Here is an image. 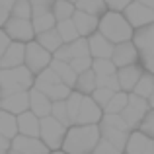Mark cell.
<instances>
[{
  "instance_id": "cell-43",
  "label": "cell",
  "mask_w": 154,
  "mask_h": 154,
  "mask_svg": "<svg viewBox=\"0 0 154 154\" xmlns=\"http://www.w3.org/2000/svg\"><path fill=\"white\" fill-rule=\"evenodd\" d=\"M27 2L31 4L33 16H37V14H45V12H51L53 2H55V0H27ZM33 16H31V18H33Z\"/></svg>"
},
{
  "instance_id": "cell-49",
  "label": "cell",
  "mask_w": 154,
  "mask_h": 154,
  "mask_svg": "<svg viewBox=\"0 0 154 154\" xmlns=\"http://www.w3.org/2000/svg\"><path fill=\"white\" fill-rule=\"evenodd\" d=\"M8 45H10V37H8V35L4 33V29L0 27V59H2L4 51L8 49Z\"/></svg>"
},
{
  "instance_id": "cell-44",
  "label": "cell",
  "mask_w": 154,
  "mask_h": 154,
  "mask_svg": "<svg viewBox=\"0 0 154 154\" xmlns=\"http://www.w3.org/2000/svg\"><path fill=\"white\" fill-rule=\"evenodd\" d=\"M92 154H123V152L117 150V148L113 146L111 143H107L105 139H100L98 144H96V148L92 150Z\"/></svg>"
},
{
  "instance_id": "cell-1",
  "label": "cell",
  "mask_w": 154,
  "mask_h": 154,
  "mask_svg": "<svg viewBox=\"0 0 154 154\" xmlns=\"http://www.w3.org/2000/svg\"><path fill=\"white\" fill-rule=\"evenodd\" d=\"M100 139V125H70L60 150L66 154H92Z\"/></svg>"
},
{
  "instance_id": "cell-28",
  "label": "cell",
  "mask_w": 154,
  "mask_h": 154,
  "mask_svg": "<svg viewBox=\"0 0 154 154\" xmlns=\"http://www.w3.org/2000/svg\"><path fill=\"white\" fill-rule=\"evenodd\" d=\"M152 92H154V76L148 74V72H143V76L139 78V82H137V86L133 88L131 94L139 96V98L148 100L152 96Z\"/></svg>"
},
{
  "instance_id": "cell-37",
  "label": "cell",
  "mask_w": 154,
  "mask_h": 154,
  "mask_svg": "<svg viewBox=\"0 0 154 154\" xmlns=\"http://www.w3.org/2000/svg\"><path fill=\"white\" fill-rule=\"evenodd\" d=\"M33 10H31V4L27 0H16L14 8H12V18H22V20H31Z\"/></svg>"
},
{
  "instance_id": "cell-12",
  "label": "cell",
  "mask_w": 154,
  "mask_h": 154,
  "mask_svg": "<svg viewBox=\"0 0 154 154\" xmlns=\"http://www.w3.org/2000/svg\"><path fill=\"white\" fill-rule=\"evenodd\" d=\"M0 109L12 113L16 117L29 111V90L18 92V94H10V96H2L0 98Z\"/></svg>"
},
{
  "instance_id": "cell-58",
  "label": "cell",
  "mask_w": 154,
  "mask_h": 154,
  "mask_svg": "<svg viewBox=\"0 0 154 154\" xmlns=\"http://www.w3.org/2000/svg\"><path fill=\"white\" fill-rule=\"evenodd\" d=\"M123 154H125V152H123Z\"/></svg>"
},
{
  "instance_id": "cell-22",
  "label": "cell",
  "mask_w": 154,
  "mask_h": 154,
  "mask_svg": "<svg viewBox=\"0 0 154 154\" xmlns=\"http://www.w3.org/2000/svg\"><path fill=\"white\" fill-rule=\"evenodd\" d=\"M96 88H98V84H96V74H94V70H92V68L76 76L74 92H78V94H82V96H90Z\"/></svg>"
},
{
  "instance_id": "cell-21",
  "label": "cell",
  "mask_w": 154,
  "mask_h": 154,
  "mask_svg": "<svg viewBox=\"0 0 154 154\" xmlns=\"http://www.w3.org/2000/svg\"><path fill=\"white\" fill-rule=\"evenodd\" d=\"M100 135H102V139H105L107 143H111L117 150L125 152V144H127V139H129V133L127 131L113 129V127H105V125L100 123Z\"/></svg>"
},
{
  "instance_id": "cell-6",
  "label": "cell",
  "mask_w": 154,
  "mask_h": 154,
  "mask_svg": "<svg viewBox=\"0 0 154 154\" xmlns=\"http://www.w3.org/2000/svg\"><path fill=\"white\" fill-rule=\"evenodd\" d=\"M148 109L150 107H148V102L144 98H139V96H135V94H129L127 107H125L119 115L125 119V123L129 125V129L135 131V129H139L140 121H143V117L146 115Z\"/></svg>"
},
{
  "instance_id": "cell-52",
  "label": "cell",
  "mask_w": 154,
  "mask_h": 154,
  "mask_svg": "<svg viewBox=\"0 0 154 154\" xmlns=\"http://www.w3.org/2000/svg\"><path fill=\"white\" fill-rule=\"evenodd\" d=\"M146 102H148V107H150V109H154V92H152V96L146 100Z\"/></svg>"
},
{
  "instance_id": "cell-19",
  "label": "cell",
  "mask_w": 154,
  "mask_h": 154,
  "mask_svg": "<svg viewBox=\"0 0 154 154\" xmlns=\"http://www.w3.org/2000/svg\"><path fill=\"white\" fill-rule=\"evenodd\" d=\"M51 105H53V102L45 94H41V92L35 90V88L29 90V111L33 113V115H37L39 119L51 115Z\"/></svg>"
},
{
  "instance_id": "cell-5",
  "label": "cell",
  "mask_w": 154,
  "mask_h": 154,
  "mask_svg": "<svg viewBox=\"0 0 154 154\" xmlns=\"http://www.w3.org/2000/svg\"><path fill=\"white\" fill-rule=\"evenodd\" d=\"M53 55L49 51H45L37 41H29L26 43V59H23V66L31 72L33 76H37L39 72H43L47 66L51 64Z\"/></svg>"
},
{
  "instance_id": "cell-54",
  "label": "cell",
  "mask_w": 154,
  "mask_h": 154,
  "mask_svg": "<svg viewBox=\"0 0 154 154\" xmlns=\"http://www.w3.org/2000/svg\"><path fill=\"white\" fill-rule=\"evenodd\" d=\"M8 154H22V152H16V150H8Z\"/></svg>"
},
{
  "instance_id": "cell-34",
  "label": "cell",
  "mask_w": 154,
  "mask_h": 154,
  "mask_svg": "<svg viewBox=\"0 0 154 154\" xmlns=\"http://www.w3.org/2000/svg\"><path fill=\"white\" fill-rule=\"evenodd\" d=\"M82 98H84L82 94H78V92L72 90L70 96L64 100V105H66V113H68V121H70V125H74V119H76V113H78V107H80Z\"/></svg>"
},
{
  "instance_id": "cell-51",
  "label": "cell",
  "mask_w": 154,
  "mask_h": 154,
  "mask_svg": "<svg viewBox=\"0 0 154 154\" xmlns=\"http://www.w3.org/2000/svg\"><path fill=\"white\" fill-rule=\"evenodd\" d=\"M135 2H139V4H143V6H146V8H150V10H154V0H135Z\"/></svg>"
},
{
  "instance_id": "cell-20",
  "label": "cell",
  "mask_w": 154,
  "mask_h": 154,
  "mask_svg": "<svg viewBox=\"0 0 154 154\" xmlns=\"http://www.w3.org/2000/svg\"><path fill=\"white\" fill-rule=\"evenodd\" d=\"M18 119V135L23 137H37L39 139V117L33 115L31 111H26L16 117Z\"/></svg>"
},
{
  "instance_id": "cell-57",
  "label": "cell",
  "mask_w": 154,
  "mask_h": 154,
  "mask_svg": "<svg viewBox=\"0 0 154 154\" xmlns=\"http://www.w3.org/2000/svg\"><path fill=\"white\" fill-rule=\"evenodd\" d=\"M152 154H154V140H152Z\"/></svg>"
},
{
  "instance_id": "cell-47",
  "label": "cell",
  "mask_w": 154,
  "mask_h": 154,
  "mask_svg": "<svg viewBox=\"0 0 154 154\" xmlns=\"http://www.w3.org/2000/svg\"><path fill=\"white\" fill-rule=\"evenodd\" d=\"M53 59L55 60H63V63H70V51H68V45L66 43H63V45L59 47L55 53H53Z\"/></svg>"
},
{
  "instance_id": "cell-36",
  "label": "cell",
  "mask_w": 154,
  "mask_h": 154,
  "mask_svg": "<svg viewBox=\"0 0 154 154\" xmlns=\"http://www.w3.org/2000/svg\"><path fill=\"white\" fill-rule=\"evenodd\" d=\"M102 125H105V127H113V129H121V131H127L131 133V129H129V125L125 123V119L117 113V115H111V113H103L102 121H100Z\"/></svg>"
},
{
  "instance_id": "cell-17",
  "label": "cell",
  "mask_w": 154,
  "mask_h": 154,
  "mask_svg": "<svg viewBox=\"0 0 154 154\" xmlns=\"http://www.w3.org/2000/svg\"><path fill=\"white\" fill-rule=\"evenodd\" d=\"M88 39V49H90V57L92 59H111V53H113V43L107 41L102 33H92Z\"/></svg>"
},
{
  "instance_id": "cell-40",
  "label": "cell",
  "mask_w": 154,
  "mask_h": 154,
  "mask_svg": "<svg viewBox=\"0 0 154 154\" xmlns=\"http://www.w3.org/2000/svg\"><path fill=\"white\" fill-rule=\"evenodd\" d=\"M139 131L144 133L146 137H150L154 140V109H148L146 111V115L143 117V121L139 125Z\"/></svg>"
},
{
  "instance_id": "cell-32",
  "label": "cell",
  "mask_w": 154,
  "mask_h": 154,
  "mask_svg": "<svg viewBox=\"0 0 154 154\" xmlns=\"http://www.w3.org/2000/svg\"><path fill=\"white\" fill-rule=\"evenodd\" d=\"M127 100H129V94L125 92H115L109 100V103L103 107V113H111V115H117L121 113L125 107H127Z\"/></svg>"
},
{
  "instance_id": "cell-7",
  "label": "cell",
  "mask_w": 154,
  "mask_h": 154,
  "mask_svg": "<svg viewBox=\"0 0 154 154\" xmlns=\"http://www.w3.org/2000/svg\"><path fill=\"white\" fill-rule=\"evenodd\" d=\"M4 33L10 37V41L18 43H29L35 39V31L31 26V20H22V18H8V22L4 23Z\"/></svg>"
},
{
  "instance_id": "cell-2",
  "label": "cell",
  "mask_w": 154,
  "mask_h": 154,
  "mask_svg": "<svg viewBox=\"0 0 154 154\" xmlns=\"http://www.w3.org/2000/svg\"><path fill=\"white\" fill-rule=\"evenodd\" d=\"M98 33H102L107 41H111L113 45H117V43L131 41L135 29H133L131 23L127 22V18L123 16V12H111V10H107L102 18H100Z\"/></svg>"
},
{
  "instance_id": "cell-3",
  "label": "cell",
  "mask_w": 154,
  "mask_h": 154,
  "mask_svg": "<svg viewBox=\"0 0 154 154\" xmlns=\"http://www.w3.org/2000/svg\"><path fill=\"white\" fill-rule=\"evenodd\" d=\"M33 82H35V76L26 66L0 70V98L2 96H10V94H18V92L31 90Z\"/></svg>"
},
{
  "instance_id": "cell-16",
  "label": "cell",
  "mask_w": 154,
  "mask_h": 154,
  "mask_svg": "<svg viewBox=\"0 0 154 154\" xmlns=\"http://www.w3.org/2000/svg\"><path fill=\"white\" fill-rule=\"evenodd\" d=\"M125 154H152V139L139 129L131 131L125 144Z\"/></svg>"
},
{
  "instance_id": "cell-13",
  "label": "cell",
  "mask_w": 154,
  "mask_h": 154,
  "mask_svg": "<svg viewBox=\"0 0 154 154\" xmlns=\"http://www.w3.org/2000/svg\"><path fill=\"white\" fill-rule=\"evenodd\" d=\"M10 150L22 152V154H49L51 152L41 143V139H37V137H23V135H16L12 139Z\"/></svg>"
},
{
  "instance_id": "cell-45",
  "label": "cell",
  "mask_w": 154,
  "mask_h": 154,
  "mask_svg": "<svg viewBox=\"0 0 154 154\" xmlns=\"http://www.w3.org/2000/svg\"><path fill=\"white\" fill-rule=\"evenodd\" d=\"M14 4H16V0H0V27H4V23L12 16Z\"/></svg>"
},
{
  "instance_id": "cell-18",
  "label": "cell",
  "mask_w": 154,
  "mask_h": 154,
  "mask_svg": "<svg viewBox=\"0 0 154 154\" xmlns=\"http://www.w3.org/2000/svg\"><path fill=\"white\" fill-rule=\"evenodd\" d=\"M72 22H74L76 31H78L80 37H90L92 33H96V31H98L100 18H96V16H90V14H84V12H80V10H74Z\"/></svg>"
},
{
  "instance_id": "cell-14",
  "label": "cell",
  "mask_w": 154,
  "mask_h": 154,
  "mask_svg": "<svg viewBox=\"0 0 154 154\" xmlns=\"http://www.w3.org/2000/svg\"><path fill=\"white\" fill-rule=\"evenodd\" d=\"M23 59H26V43L10 41L8 49L4 51L2 59H0V70L23 66Z\"/></svg>"
},
{
  "instance_id": "cell-29",
  "label": "cell",
  "mask_w": 154,
  "mask_h": 154,
  "mask_svg": "<svg viewBox=\"0 0 154 154\" xmlns=\"http://www.w3.org/2000/svg\"><path fill=\"white\" fill-rule=\"evenodd\" d=\"M31 26H33V31L35 35L37 33H43V31H49V29H55L57 26V20L51 12H45V14H37L31 18Z\"/></svg>"
},
{
  "instance_id": "cell-10",
  "label": "cell",
  "mask_w": 154,
  "mask_h": 154,
  "mask_svg": "<svg viewBox=\"0 0 154 154\" xmlns=\"http://www.w3.org/2000/svg\"><path fill=\"white\" fill-rule=\"evenodd\" d=\"M123 16L127 18V22L131 23L133 29H139V27L154 23V10L143 6V4H139V2H135V0L123 10Z\"/></svg>"
},
{
  "instance_id": "cell-55",
  "label": "cell",
  "mask_w": 154,
  "mask_h": 154,
  "mask_svg": "<svg viewBox=\"0 0 154 154\" xmlns=\"http://www.w3.org/2000/svg\"><path fill=\"white\" fill-rule=\"evenodd\" d=\"M0 154H8V150H0Z\"/></svg>"
},
{
  "instance_id": "cell-35",
  "label": "cell",
  "mask_w": 154,
  "mask_h": 154,
  "mask_svg": "<svg viewBox=\"0 0 154 154\" xmlns=\"http://www.w3.org/2000/svg\"><path fill=\"white\" fill-rule=\"evenodd\" d=\"M68 51H70V57L76 59V57H90V49H88V39L86 37H78L72 43H66Z\"/></svg>"
},
{
  "instance_id": "cell-11",
  "label": "cell",
  "mask_w": 154,
  "mask_h": 154,
  "mask_svg": "<svg viewBox=\"0 0 154 154\" xmlns=\"http://www.w3.org/2000/svg\"><path fill=\"white\" fill-rule=\"evenodd\" d=\"M111 63L117 68L123 66H131V64H139V51L133 45V41H125V43H117L113 47L111 53Z\"/></svg>"
},
{
  "instance_id": "cell-56",
  "label": "cell",
  "mask_w": 154,
  "mask_h": 154,
  "mask_svg": "<svg viewBox=\"0 0 154 154\" xmlns=\"http://www.w3.org/2000/svg\"><path fill=\"white\" fill-rule=\"evenodd\" d=\"M68 2H72V4H76V2H78V0H68Z\"/></svg>"
},
{
  "instance_id": "cell-26",
  "label": "cell",
  "mask_w": 154,
  "mask_h": 154,
  "mask_svg": "<svg viewBox=\"0 0 154 154\" xmlns=\"http://www.w3.org/2000/svg\"><path fill=\"white\" fill-rule=\"evenodd\" d=\"M74 8L84 12V14L96 16V18H102L105 12H107V6H105L103 0H78L74 4Z\"/></svg>"
},
{
  "instance_id": "cell-33",
  "label": "cell",
  "mask_w": 154,
  "mask_h": 154,
  "mask_svg": "<svg viewBox=\"0 0 154 154\" xmlns=\"http://www.w3.org/2000/svg\"><path fill=\"white\" fill-rule=\"evenodd\" d=\"M92 70L96 76H111L117 72V66L111 63V59H94L92 60Z\"/></svg>"
},
{
  "instance_id": "cell-53",
  "label": "cell",
  "mask_w": 154,
  "mask_h": 154,
  "mask_svg": "<svg viewBox=\"0 0 154 154\" xmlns=\"http://www.w3.org/2000/svg\"><path fill=\"white\" fill-rule=\"evenodd\" d=\"M49 154H66V152H63V150H53V152H49Z\"/></svg>"
},
{
  "instance_id": "cell-31",
  "label": "cell",
  "mask_w": 154,
  "mask_h": 154,
  "mask_svg": "<svg viewBox=\"0 0 154 154\" xmlns=\"http://www.w3.org/2000/svg\"><path fill=\"white\" fill-rule=\"evenodd\" d=\"M55 29H57V33L60 35L63 43H72L74 39H78V37H80L78 31H76L74 22H72V18H70V20H63V22H57Z\"/></svg>"
},
{
  "instance_id": "cell-23",
  "label": "cell",
  "mask_w": 154,
  "mask_h": 154,
  "mask_svg": "<svg viewBox=\"0 0 154 154\" xmlns=\"http://www.w3.org/2000/svg\"><path fill=\"white\" fill-rule=\"evenodd\" d=\"M49 66L53 68V70L57 72V76L60 78V82L66 84V86H70L72 90H74V82H76V72L70 68V64L68 63H63V60H51Z\"/></svg>"
},
{
  "instance_id": "cell-30",
  "label": "cell",
  "mask_w": 154,
  "mask_h": 154,
  "mask_svg": "<svg viewBox=\"0 0 154 154\" xmlns=\"http://www.w3.org/2000/svg\"><path fill=\"white\" fill-rule=\"evenodd\" d=\"M74 4L68 2V0H55L51 8V14L55 16L57 22H63V20H70L74 16Z\"/></svg>"
},
{
  "instance_id": "cell-15",
  "label": "cell",
  "mask_w": 154,
  "mask_h": 154,
  "mask_svg": "<svg viewBox=\"0 0 154 154\" xmlns=\"http://www.w3.org/2000/svg\"><path fill=\"white\" fill-rule=\"evenodd\" d=\"M143 66L140 64H131V66H123V68H117L115 76H117V82H119L121 92L125 94H131L133 88L137 86L139 78L143 76Z\"/></svg>"
},
{
  "instance_id": "cell-4",
  "label": "cell",
  "mask_w": 154,
  "mask_h": 154,
  "mask_svg": "<svg viewBox=\"0 0 154 154\" xmlns=\"http://www.w3.org/2000/svg\"><path fill=\"white\" fill-rule=\"evenodd\" d=\"M66 125H63L60 121H57L55 117L47 115L39 121V139L41 143L45 144L47 148L53 152V150H60L63 146V140H64V135H66Z\"/></svg>"
},
{
  "instance_id": "cell-50",
  "label": "cell",
  "mask_w": 154,
  "mask_h": 154,
  "mask_svg": "<svg viewBox=\"0 0 154 154\" xmlns=\"http://www.w3.org/2000/svg\"><path fill=\"white\" fill-rule=\"evenodd\" d=\"M10 146H12V140L0 135V150H10Z\"/></svg>"
},
{
  "instance_id": "cell-8",
  "label": "cell",
  "mask_w": 154,
  "mask_h": 154,
  "mask_svg": "<svg viewBox=\"0 0 154 154\" xmlns=\"http://www.w3.org/2000/svg\"><path fill=\"white\" fill-rule=\"evenodd\" d=\"M131 41L137 47V51H139V63L152 57L154 55V23L135 29Z\"/></svg>"
},
{
  "instance_id": "cell-38",
  "label": "cell",
  "mask_w": 154,
  "mask_h": 154,
  "mask_svg": "<svg viewBox=\"0 0 154 154\" xmlns=\"http://www.w3.org/2000/svg\"><path fill=\"white\" fill-rule=\"evenodd\" d=\"M51 117H55V119L60 121L63 125L70 127V121H68V113H66V105H64V102H53V105H51Z\"/></svg>"
},
{
  "instance_id": "cell-42",
  "label": "cell",
  "mask_w": 154,
  "mask_h": 154,
  "mask_svg": "<svg viewBox=\"0 0 154 154\" xmlns=\"http://www.w3.org/2000/svg\"><path fill=\"white\" fill-rule=\"evenodd\" d=\"M96 84H98V88H107V90H111V92H121L115 74H111V76H96Z\"/></svg>"
},
{
  "instance_id": "cell-41",
  "label": "cell",
  "mask_w": 154,
  "mask_h": 154,
  "mask_svg": "<svg viewBox=\"0 0 154 154\" xmlns=\"http://www.w3.org/2000/svg\"><path fill=\"white\" fill-rule=\"evenodd\" d=\"M113 94H115V92L107 90V88H96V90H94V92L90 94V98H92V100H94L96 103L100 105V107L103 109L105 105L109 103V100H111V96H113Z\"/></svg>"
},
{
  "instance_id": "cell-39",
  "label": "cell",
  "mask_w": 154,
  "mask_h": 154,
  "mask_svg": "<svg viewBox=\"0 0 154 154\" xmlns=\"http://www.w3.org/2000/svg\"><path fill=\"white\" fill-rule=\"evenodd\" d=\"M92 57H76V59H70V68L76 72V76L78 74H82V72H86V70H90L92 68Z\"/></svg>"
},
{
  "instance_id": "cell-25",
  "label": "cell",
  "mask_w": 154,
  "mask_h": 154,
  "mask_svg": "<svg viewBox=\"0 0 154 154\" xmlns=\"http://www.w3.org/2000/svg\"><path fill=\"white\" fill-rule=\"evenodd\" d=\"M0 135L10 140L18 135V119H16V115L4 111V109H0Z\"/></svg>"
},
{
  "instance_id": "cell-48",
  "label": "cell",
  "mask_w": 154,
  "mask_h": 154,
  "mask_svg": "<svg viewBox=\"0 0 154 154\" xmlns=\"http://www.w3.org/2000/svg\"><path fill=\"white\" fill-rule=\"evenodd\" d=\"M140 66H143V70L144 72H148V74H152L154 76V55L152 57H148V59H144V60H140Z\"/></svg>"
},
{
  "instance_id": "cell-27",
  "label": "cell",
  "mask_w": 154,
  "mask_h": 154,
  "mask_svg": "<svg viewBox=\"0 0 154 154\" xmlns=\"http://www.w3.org/2000/svg\"><path fill=\"white\" fill-rule=\"evenodd\" d=\"M37 90V88H35ZM39 92L41 94H45L47 98L51 100V102H64V100L70 96V92H72V88L70 86H66V84H55V86H47V88H39Z\"/></svg>"
},
{
  "instance_id": "cell-46",
  "label": "cell",
  "mask_w": 154,
  "mask_h": 154,
  "mask_svg": "<svg viewBox=\"0 0 154 154\" xmlns=\"http://www.w3.org/2000/svg\"><path fill=\"white\" fill-rule=\"evenodd\" d=\"M103 2H105V6H107V10H111V12H123L125 8L133 2V0H103Z\"/></svg>"
},
{
  "instance_id": "cell-24",
  "label": "cell",
  "mask_w": 154,
  "mask_h": 154,
  "mask_svg": "<svg viewBox=\"0 0 154 154\" xmlns=\"http://www.w3.org/2000/svg\"><path fill=\"white\" fill-rule=\"evenodd\" d=\"M35 41H37L45 51H49L51 55L63 45V39H60L59 33H57V29H49V31H43V33H37L35 35Z\"/></svg>"
},
{
  "instance_id": "cell-9",
  "label": "cell",
  "mask_w": 154,
  "mask_h": 154,
  "mask_svg": "<svg viewBox=\"0 0 154 154\" xmlns=\"http://www.w3.org/2000/svg\"><path fill=\"white\" fill-rule=\"evenodd\" d=\"M102 117H103V109L90 96H84L82 102H80L78 113H76L74 125H100Z\"/></svg>"
}]
</instances>
